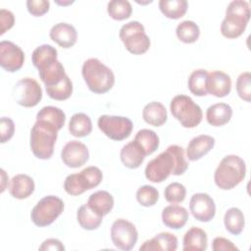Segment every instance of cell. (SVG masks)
I'll use <instances>...</instances> for the list:
<instances>
[{
  "label": "cell",
  "instance_id": "obj_10",
  "mask_svg": "<svg viewBox=\"0 0 251 251\" xmlns=\"http://www.w3.org/2000/svg\"><path fill=\"white\" fill-rule=\"evenodd\" d=\"M99 129L110 139L121 141L127 138L132 131L133 124L126 117L102 115L98 119Z\"/></svg>",
  "mask_w": 251,
  "mask_h": 251
},
{
  "label": "cell",
  "instance_id": "obj_6",
  "mask_svg": "<svg viewBox=\"0 0 251 251\" xmlns=\"http://www.w3.org/2000/svg\"><path fill=\"white\" fill-rule=\"evenodd\" d=\"M170 110L173 117L186 128L196 127L203 118L200 106L187 95L175 96L171 101Z\"/></svg>",
  "mask_w": 251,
  "mask_h": 251
},
{
  "label": "cell",
  "instance_id": "obj_34",
  "mask_svg": "<svg viewBox=\"0 0 251 251\" xmlns=\"http://www.w3.org/2000/svg\"><path fill=\"white\" fill-rule=\"evenodd\" d=\"M159 8L165 17L176 20L185 15L188 3L186 0H160Z\"/></svg>",
  "mask_w": 251,
  "mask_h": 251
},
{
  "label": "cell",
  "instance_id": "obj_4",
  "mask_svg": "<svg viewBox=\"0 0 251 251\" xmlns=\"http://www.w3.org/2000/svg\"><path fill=\"white\" fill-rule=\"evenodd\" d=\"M246 176V165L237 155H226L222 159L214 174L216 185L229 190L238 185Z\"/></svg>",
  "mask_w": 251,
  "mask_h": 251
},
{
  "label": "cell",
  "instance_id": "obj_46",
  "mask_svg": "<svg viewBox=\"0 0 251 251\" xmlns=\"http://www.w3.org/2000/svg\"><path fill=\"white\" fill-rule=\"evenodd\" d=\"M39 250H58L62 251L65 250V246L63 243L57 238H48L42 242L39 246Z\"/></svg>",
  "mask_w": 251,
  "mask_h": 251
},
{
  "label": "cell",
  "instance_id": "obj_17",
  "mask_svg": "<svg viewBox=\"0 0 251 251\" xmlns=\"http://www.w3.org/2000/svg\"><path fill=\"white\" fill-rule=\"evenodd\" d=\"M231 90L230 76L222 71L208 73L207 91L209 94L222 98L229 94Z\"/></svg>",
  "mask_w": 251,
  "mask_h": 251
},
{
  "label": "cell",
  "instance_id": "obj_29",
  "mask_svg": "<svg viewBox=\"0 0 251 251\" xmlns=\"http://www.w3.org/2000/svg\"><path fill=\"white\" fill-rule=\"evenodd\" d=\"M92 130L91 119L84 113H75L69 122V131L75 137H84Z\"/></svg>",
  "mask_w": 251,
  "mask_h": 251
},
{
  "label": "cell",
  "instance_id": "obj_40",
  "mask_svg": "<svg viewBox=\"0 0 251 251\" xmlns=\"http://www.w3.org/2000/svg\"><path fill=\"white\" fill-rule=\"evenodd\" d=\"M186 196V188L183 184L179 182H172L170 183L164 191L165 199L172 204L180 203L185 199Z\"/></svg>",
  "mask_w": 251,
  "mask_h": 251
},
{
  "label": "cell",
  "instance_id": "obj_45",
  "mask_svg": "<svg viewBox=\"0 0 251 251\" xmlns=\"http://www.w3.org/2000/svg\"><path fill=\"white\" fill-rule=\"evenodd\" d=\"M212 249L214 251H234L238 250V248L228 239L218 236L213 239L212 242Z\"/></svg>",
  "mask_w": 251,
  "mask_h": 251
},
{
  "label": "cell",
  "instance_id": "obj_37",
  "mask_svg": "<svg viewBox=\"0 0 251 251\" xmlns=\"http://www.w3.org/2000/svg\"><path fill=\"white\" fill-rule=\"evenodd\" d=\"M177 38L183 43H194L200 35L199 26L193 21H183L176 28Z\"/></svg>",
  "mask_w": 251,
  "mask_h": 251
},
{
  "label": "cell",
  "instance_id": "obj_16",
  "mask_svg": "<svg viewBox=\"0 0 251 251\" xmlns=\"http://www.w3.org/2000/svg\"><path fill=\"white\" fill-rule=\"evenodd\" d=\"M50 38L60 47L68 49L73 47L77 40V32L74 25L67 23L54 25L49 32Z\"/></svg>",
  "mask_w": 251,
  "mask_h": 251
},
{
  "label": "cell",
  "instance_id": "obj_38",
  "mask_svg": "<svg viewBox=\"0 0 251 251\" xmlns=\"http://www.w3.org/2000/svg\"><path fill=\"white\" fill-rule=\"evenodd\" d=\"M108 15L116 21H124L132 13L131 4L126 0H112L107 5Z\"/></svg>",
  "mask_w": 251,
  "mask_h": 251
},
{
  "label": "cell",
  "instance_id": "obj_3",
  "mask_svg": "<svg viewBox=\"0 0 251 251\" xmlns=\"http://www.w3.org/2000/svg\"><path fill=\"white\" fill-rule=\"evenodd\" d=\"M249 3L244 0L231 1L226 10V17L221 24L223 36L233 39L239 37L245 30L250 20Z\"/></svg>",
  "mask_w": 251,
  "mask_h": 251
},
{
  "label": "cell",
  "instance_id": "obj_11",
  "mask_svg": "<svg viewBox=\"0 0 251 251\" xmlns=\"http://www.w3.org/2000/svg\"><path fill=\"white\" fill-rule=\"evenodd\" d=\"M13 96L19 105L31 108L35 107L42 99V89L34 78L24 77L15 84Z\"/></svg>",
  "mask_w": 251,
  "mask_h": 251
},
{
  "label": "cell",
  "instance_id": "obj_20",
  "mask_svg": "<svg viewBox=\"0 0 251 251\" xmlns=\"http://www.w3.org/2000/svg\"><path fill=\"white\" fill-rule=\"evenodd\" d=\"M187 220L188 212L182 206L172 204L165 207L162 211L163 224L172 229H179L183 227Z\"/></svg>",
  "mask_w": 251,
  "mask_h": 251
},
{
  "label": "cell",
  "instance_id": "obj_23",
  "mask_svg": "<svg viewBox=\"0 0 251 251\" xmlns=\"http://www.w3.org/2000/svg\"><path fill=\"white\" fill-rule=\"evenodd\" d=\"M86 205L101 217L108 215L114 207V198L112 194L105 190H99L92 193Z\"/></svg>",
  "mask_w": 251,
  "mask_h": 251
},
{
  "label": "cell",
  "instance_id": "obj_18",
  "mask_svg": "<svg viewBox=\"0 0 251 251\" xmlns=\"http://www.w3.org/2000/svg\"><path fill=\"white\" fill-rule=\"evenodd\" d=\"M215 145V138L207 134L193 137L186 148V157L189 161H197L208 154Z\"/></svg>",
  "mask_w": 251,
  "mask_h": 251
},
{
  "label": "cell",
  "instance_id": "obj_39",
  "mask_svg": "<svg viewBox=\"0 0 251 251\" xmlns=\"http://www.w3.org/2000/svg\"><path fill=\"white\" fill-rule=\"evenodd\" d=\"M159 199V191L152 185L140 186L136 191L137 202L144 207L154 206Z\"/></svg>",
  "mask_w": 251,
  "mask_h": 251
},
{
  "label": "cell",
  "instance_id": "obj_14",
  "mask_svg": "<svg viewBox=\"0 0 251 251\" xmlns=\"http://www.w3.org/2000/svg\"><path fill=\"white\" fill-rule=\"evenodd\" d=\"M189 210L199 222H210L216 214V204L214 199L207 193H194L189 201Z\"/></svg>",
  "mask_w": 251,
  "mask_h": 251
},
{
  "label": "cell",
  "instance_id": "obj_13",
  "mask_svg": "<svg viewBox=\"0 0 251 251\" xmlns=\"http://www.w3.org/2000/svg\"><path fill=\"white\" fill-rule=\"evenodd\" d=\"M25 62V53L21 47L12 41L0 42V66L9 73L22 69Z\"/></svg>",
  "mask_w": 251,
  "mask_h": 251
},
{
  "label": "cell",
  "instance_id": "obj_9",
  "mask_svg": "<svg viewBox=\"0 0 251 251\" xmlns=\"http://www.w3.org/2000/svg\"><path fill=\"white\" fill-rule=\"evenodd\" d=\"M64 202L61 198L48 195L41 198L33 207L30 213L31 222L39 227H44L53 224L63 213Z\"/></svg>",
  "mask_w": 251,
  "mask_h": 251
},
{
  "label": "cell",
  "instance_id": "obj_2",
  "mask_svg": "<svg viewBox=\"0 0 251 251\" xmlns=\"http://www.w3.org/2000/svg\"><path fill=\"white\" fill-rule=\"evenodd\" d=\"M81 75L88 89L96 94L108 92L115 83L113 71L97 58H89L83 63Z\"/></svg>",
  "mask_w": 251,
  "mask_h": 251
},
{
  "label": "cell",
  "instance_id": "obj_42",
  "mask_svg": "<svg viewBox=\"0 0 251 251\" xmlns=\"http://www.w3.org/2000/svg\"><path fill=\"white\" fill-rule=\"evenodd\" d=\"M50 3L46 0H27L26 8L29 14L34 17H41L49 11Z\"/></svg>",
  "mask_w": 251,
  "mask_h": 251
},
{
  "label": "cell",
  "instance_id": "obj_8",
  "mask_svg": "<svg viewBox=\"0 0 251 251\" xmlns=\"http://www.w3.org/2000/svg\"><path fill=\"white\" fill-rule=\"evenodd\" d=\"M119 36L126 49L133 55L146 53L151 44L143 25L137 21H131L124 25L120 29Z\"/></svg>",
  "mask_w": 251,
  "mask_h": 251
},
{
  "label": "cell",
  "instance_id": "obj_35",
  "mask_svg": "<svg viewBox=\"0 0 251 251\" xmlns=\"http://www.w3.org/2000/svg\"><path fill=\"white\" fill-rule=\"evenodd\" d=\"M207 79L208 72L204 69H198L193 71L187 81L189 91L195 96H206L207 91Z\"/></svg>",
  "mask_w": 251,
  "mask_h": 251
},
{
  "label": "cell",
  "instance_id": "obj_41",
  "mask_svg": "<svg viewBox=\"0 0 251 251\" xmlns=\"http://www.w3.org/2000/svg\"><path fill=\"white\" fill-rule=\"evenodd\" d=\"M236 92L238 96L246 101H251V74L244 72L240 74L236 79Z\"/></svg>",
  "mask_w": 251,
  "mask_h": 251
},
{
  "label": "cell",
  "instance_id": "obj_21",
  "mask_svg": "<svg viewBox=\"0 0 251 251\" xmlns=\"http://www.w3.org/2000/svg\"><path fill=\"white\" fill-rule=\"evenodd\" d=\"M35 188L33 179L25 174H19L12 177L9 184V192L16 199H25L29 197Z\"/></svg>",
  "mask_w": 251,
  "mask_h": 251
},
{
  "label": "cell",
  "instance_id": "obj_12",
  "mask_svg": "<svg viewBox=\"0 0 251 251\" xmlns=\"http://www.w3.org/2000/svg\"><path fill=\"white\" fill-rule=\"evenodd\" d=\"M138 238V232L135 226L127 220L118 219L111 226V239L114 245L121 250H131Z\"/></svg>",
  "mask_w": 251,
  "mask_h": 251
},
{
  "label": "cell",
  "instance_id": "obj_36",
  "mask_svg": "<svg viewBox=\"0 0 251 251\" xmlns=\"http://www.w3.org/2000/svg\"><path fill=\"white\" fill-rule=\"evenodd\" d=\"M46 92L48 96L51 99L57 100V101H63L67 100L71 97L73 93V82L69 75H67L60 82L45 87Z\"/></svg>",
  "mask_w": 251,
  "mask_h": 251
},
{
  "label": "cell",
  "instance_id": "obj_44",
  "mask_svg": "<svg viewBox=\"0 0 251 251\" xmlns=\"http://www.w3.org/2000/svg\"><path fill=\"white\" fill-rule=\"evenodd\" d=\"M15 24L14 14L6 9L0 10V35H3L7 30L13 27Z\"/></svg>",
  "mask_w": 251,
  "mask_h": 251
},
{
  "label": "cell",
  "instance_id": "obj_32",
  "mask_svg": "<svg viewBox=\"0 0 251 251\" xmlns=\"http://www.w3.org/2000/svg\"><path fill=\"white\" fill-rule=\"evenodd\" d=\"M38 75L45 87L60 82L67 75L63 65L58 60L46 68L38 71Z\"/></svg>",
  "mask_w": 251,
  "mask_h": 251
},
{
  "label": "cell",
  "instance_id": "obj_19",
  "mask_svg": "<svg viewBox=\"0 0 251 251\" xmlns=\"http://www.w3.org/2000/svg\"><path fill=\"white\" fill-rule=\"evenodd\" d=\"M177 248V237L171 232H160L153 238L143 242L140 251H176Z\"/></svg>",
  "mask_w": 251,
  "mask_h": 251
},
{
  "label": "cell",
  "instance_id": "obj_25",
  "mask_svg": "<svg viewBox=\"0 0 251 251\" xmlns=\"http://www.w3.org/2000/svg\"><path fill=\"white\" fill-rule=\"evenodd\" d=\"M207 245V233L200 227H190L183 236V251H204Z\"/></svg>",
  "mask_w": 251,
  "mask_h": 251
},
{
  "label": "cell",
  "instance_id": "obj_1",
  "mask_svg": "<svg viewBox=\"0 0 251 251\" xmlns=\"http://www.w3.org/2000/svg\"><path fill=\"white\" fill-rule=\"evenodd\" d=\"M187 168L188 163L184 157V149L181 146L173 144L148 162L144 173L149 181L160 183L172 174L174 176L183 175Z\"/></svg>",
  "mask_w": 251,
  "mask_h": 251
},
{
  "label": "cell",
  "instance_id": "obj_26",
  "mask_svg": "<svg viewBox=\"0 0 251 251\" xmlns=\"http://www.w3.org/2000/svg\"><path fill=\"white\" fill-rule=\"evenodd\" d=\"M36 122L46 124L59 131L65 125L66 114L58 107L45 106L37 113Z\"/></svg>",
  "mask_w": 251,
  "mask_h": 251
},
{
  "label": "cell",
  "instance_id": "obj_15",
  "mask_svg": "<svg viewBox=\"0 0 251 251\" xmlns=\"http://www.w3.org/2000/svg\"><path fill=\"white\" fill-rule=\"evenodd\" d=\"M61 159L67 167L76 169L88 161L89 152L84 143L78 140H71L63 147Z\"/></svg>",
  "mask_w": 251,
  "mask_h": 251
},
{
  "label": "cell",
  "instance_id": "obj_27",
  "mask_svg": "<svg viewBox=\"0 0 251 251\" xmlns=\"http://www.w3.org/2000/svg\"><path fill=\"white\" fill-rule=\"evenodd\" d=\"M142 118L147 124L153 126H161L167 122L168 113L162 103L153 101L144 106Z\"/></svg>",
  "mask_w": 251,
  "mask_h": 251
},
{
  "label": "cell",
  "instance_id": "obj_7",
  "mask_svg": "<svg viewBox=\"0 0 251 251\" xmlns=\"http://www.w3.org/2000/svg\"><path fill=\"white\" fill-rule=\"evenodd\" d=\"M103 178L101 170L97 167L90 166L83 169L78 174L69 175L64 181L65 191L73 196H77L98 186Z\"/></svg>",
  "mask_w": 251,
  "mask_h": 251
},
{
  "label": "cell",
  "instance_id": "obj_5",
  "mask_svg": "<svg viewBox=\"0 0 251 251\" xmlns=\"http://www.w3.org/2000/svg\"><path fill=\"white\" fill-rule=\"evenodd\" d=\"M57 136V129L41 122H35L29 137V146L33 155L41 160L50 159L54 152Z\"/></svg>",
  "mask_w": 251,
  "mask_h": 251
},
{
  "label": "cell",
  "instance_id": "obj_24",
  "mask_svg": "<svg viewBox=\"0 0 251 251\" xmlns=\"http://www.w3.org/2000/svg\"><path fill=\"white\" fill-rule=\"evenodd\" d=\"M232 117V109L226 103H216L208 107L206 120L213 126H223L227 124Z\"/></svg>",
  "mask_w": 251,
  "mask_h": 251
},
{
  "label": "cell",
  "instance_id": "obj_43",
  "mask_svg": "<svg viewBox=\"0 0 251 251\" xmlns=\"http://www.w3.org/2000/svg\"><path fill=\"white\" fill-rule=\"evenodd\" d=\"M0 133H1V143L9 141L15 133V124L12 119L7 117H2L0 121Z\"/></svg>",
  "mask_w": 251,
  "mask_h": 251
},
{
  "label": "cell",
  "instance_id": "obj_33",
  "mask_svg": "<svg viewBox=\"0 0 251 251\" xmlns=\"http://www.w3.org/2000/svg\"><path fill=\"white\" fill-rule=\"evenodd\" d=\"M76 220L83 229L94 230L97 229L102 224L103 217L96 214L86 204H84L77 209Z\"/></svg>",
  "mask_w": 251,
  "mask_h": 251
},
{
  "label": "cell",
  "instance_id": "obj_28",
  "mask_svg": "<svg viewBox=\"0 0 251 251\" xmlns=\"http://www.w3.org/2000/svg\"><path fill=\"white\" fill-rule=\"evenodd\" d=\"M57 56L58 52L53 46L49 44H42L33 50L31 61L33 66L40 71L57 61Z\"/></svg>",
  "mask_w": 251,
  "mask_h": 251
},
{
  "label": "cell",
  "instance_id": "obj_22",
  "mask_svg": "<svg viewBox=\"0 0 251 251\" xmlns=\"http://www.w3.org/2000/svg\"><path fill=\"white\" fill-rule=\"evenodd\" d=\"M120 157L125 167L128 169H137L143 163L145 154L139 145L132 140L123 146Z\"/></svg>",
  "mask_w": 251,
  "mask_h": 251
},
{
  "label": "cell",
  "instance_id": "obj_31",
  "mask_svg": "<svg viewBox=\"0 0 251 251\" xmlns=\"http://www.w3.org/2000/svg\"><path fill=\"white\" fill-rule=\"evenodd\" d=\"M224 224L226 229L233 234V235H238L240 234L245 226V219L243 212L236 207L229 208L224 217Z\"/></svg>",
  "mask_w": 251,
  "mask_h": 251
},
{
  "label": "cell",
  "instance_id": "obj_30",
  "mask_svg": "<svg viewBox=\"0 0 251 251\" xmlns=\"http://www.w3.org/2000/svg\"><path fill=\"white\" fill-rule=\"evenodd\" d=\"M144 152L145 156L151 155L159 147V136L157 133L148 128H142L137 131L133 139Z\"/></svg>",
  "mask_w": 251,
  "mask_h": 251
}]
</instances>
